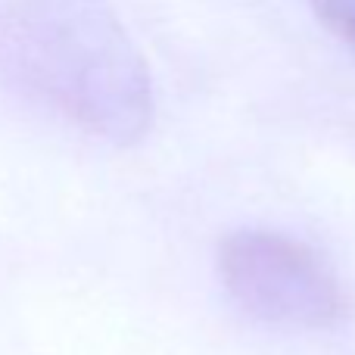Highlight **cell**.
I'll list each match as a JSON object with an SVG mask.
<instances>
[{
	"label": "cell",
	"mask_w": 355,
	"mask_h": 355,
	"mask_svg": "<svg viewBox=\"0 0 355 355\" xmlns=\"http://www.w3.org/2000/svg\"><path fill=\"white\" fill-rule=\"evenodd\" d=\"M218 271L231 300L265 324L318 331L334 327L349 309L331 265L287 234L234 231L221 240Z\"/></svg>",
	"instance_id": "2"
},
{
	"label": "cell",
	"mask_w": 355,
	"mask_h": 355,
	"mask_svg": "<svg viewBox=\"0 0 355 355\" xmlns=\"http://www.w3.org/2000/svg\"><path fill=\"white\" fill-rule=\"evenodd\" d=\"M312 6L340 41L355 47V0H312Z\"/></svg>",
	"instance_id": "3"
},
{
	"label": "cell",
	"mask_w": 355,
	"mask_h": 355,
	"mask_svg": "<svg viewBox=\"0 0 355 355\" xmlns=\"http://www.w3.org/2000/svg\"><path fill=\"white\" fill-rule=\"evenodd\" d=\"M0 81L119 147L153 122L147 62L110 0H0Z\"/></svg>",
	"instance_id": "1"
}]
</instances>
